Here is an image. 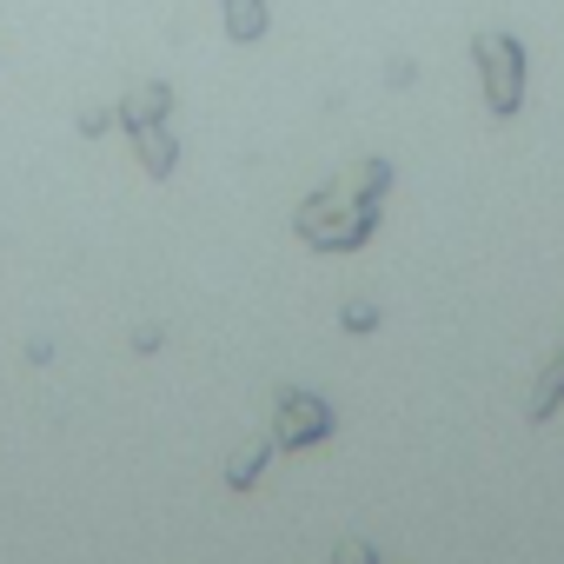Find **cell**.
<instances>
[{"mask_svg":"<svg viewBox=\"0 0 564 564\" xmlns=\"http://www.w3.org/2000/svg\"><path fill=\"white\" fill-rule=\"evenodd\" d=\"M120 120V107H80V133H107Z\"/></svg>","mask_w":564,"mask_h":564,"instance_id":"30bf717a","label":"cell"},{"mask_svg":"<svg viewBox=\"0 0 564 564\" xmlns=\"http://www.w3.org/2000/svg\"><path fill=\"white\" fill-rule=\"evenodd\" d=\"M226 34L232 41H259L265 34V0H226Z\"/></svg>","mask_w":564,"mask_h":564,"instance_id":"52a82bcc","label":"cell"},{"mask_svg":"<svg viewBox=\"0 0 564 564\" xmlns=\"http://www.w3.org/2000/svg\"><path fill=\"white\" fill-rule=\"evenodd\" d=\"M372 326H379V313H372L366 300H352V306H346V333H372Z\"/></svg>","mask_w":564,"mask_h":564,"instance_id":"8fae6325","label":"cell"},{"mask_svg":"<svg viewBox=\"0 0 564 564\" xmlns=\"http://www.w3.org/2000/svg\"><path fill=\"white\" fill-rule=\"evenodd\" d=\"M293 226H300V239L319 246V252H352V246L372 239V226H379V199H366V193H352L346 180H333L326 193H313V199L293 213Z\"/></svg>","mask_w":564,"mask_h":564,"instance_id":"6da1fadb","label":"cell"},{"mask_svg":"<svg viewBox=\"0 0 564 564\" xmlns=\"http://www.w3.org/2000/svg\"><path fill=\"white\" fill-rule=\"evenodd\" d=\"M265 465H272V438H259V445H246V452H239V458L226 465V485H232V491H252Z\"/></svg>","mask_w":564,"mask_h":564,"instance_id":"8992f818","label":"cell"},{"mask_svg":"<svg viewBox=\"0 0 564 564\" xmlns=\"http://www.w3.org/2000/svg\"><path fill=\"white\" fill-rule=\"evenodd\" d=\"M133 147H140V166H147L153 180H166V173L180 166V140L166 133V120H153V127H133Z\"/></svg>","mask_w":564,"mask_h":564,"instance_id":"5b68a950","label":"cell"},{"mask_svg":"<svg viewBox=\"0 0 564 564\" xmlns=\"http://www.w3.org/2000/svg\"><path fill=\"white\" fill-rule=\"evenodd\" d=\"M333 564H386V557H379L372 544H359V538H346V544L333 551Z\"/></svg>","mask_w":564,"mask_h":564,"instance_id":"9c48e42d","label":"cell"},{"mask_svg":"<svg viewBox=\"0 0 564 564\" xmlns=\"http://www.w3.org/2000/svg\"><path fill=\"white\" fill-rule=\"evenodd\" d=\"M319 438H333V405L319 392H279V405H272V452H306Z\"/></svg>","mask_w":564,"mask_h":564,"instance_id":"3957f363","label":"cell"},{"mask_svg":"<svg viewBox=\"0 0 564 564\" xmlns=\"http://www.w3.org/2000/svg\"><path fill=\"white\" fill-rule=\"evenodd\" d=\"M173 113V87L166 80H140L127 100H120V127L133 133V127H153V120H166Z\"/></svg>","mask_w":564,"mask_h":564,"instance_id":"277c9868","label":"cell"},{"mask_svg":"<svg viewBox=\"0 0 564 564\" xmlns=\"http://www.w3.org/2000/svg\"><path fill=\"white\" fill-rule=\"evenodd\" d=\"M557 399H564V352L544 366V379H538V392H531V419H551V412H557Z\"/></svg>","mask_w":564,"mask_h":564,"instance_id":"ba28073f","label":"cell"},{"mask_svg":"<svg viewBox=\"0 0 564 564\" xmlns=\"http://www.w3.org/2000/svg\"><path fill=\"white\" fill-rule=\"evenodd\" d=\"M471 61H478V80H485V107H491L498 120L518 113V107H524V47H518L511 34H478Z\"/></svg>","mask_w":564,"mask_h":564,"instance_id":"7a4b0ae2","label":"cell"}]
</instances>
